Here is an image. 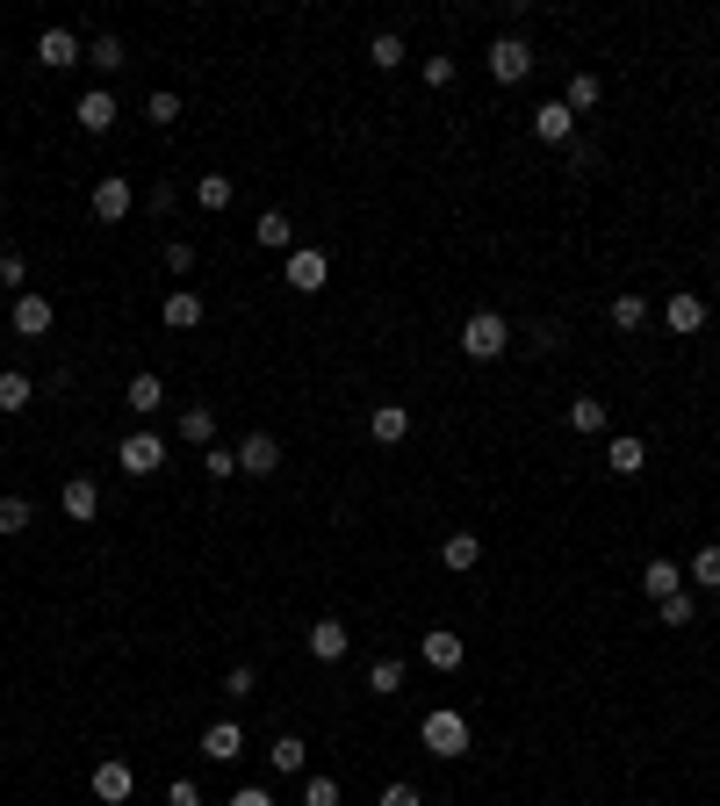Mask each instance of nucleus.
I'll use <instances>...</instances> for the list:
<instances>
[{
    "instance_id": "b1692460",
    "label": "nucleus",
    "mask_w": 720,
    "mask_h": 806,
    "mask_svg": "<svg viewBox=\"0 0 720 806\" xmlns=\"http://www.w3.org/2000/svg\"><path fill=\"white\" fill-rule=\"evenodd\" d=\"M368 66H375V72H396V66H404V36H396V30H375V36H368Z\"/></svg>"
},
{
    "instance_id": "e433bc0d",
    "label": "nucleus",
    "mask_w": 720,
    "mask_h": 806,
    "mask_svg": "<svg viewBox=\"0 0 720 806\" xmlns=\"http://www.w3.org/2000/svg\"><path fill=\"white\" fill-rule=\"evenodd\" d=\"M569 425H577V432H605V404H599V396H577V404H569Z\"/></svg>"
},
{
    "instance_id": "bb28decb",
    "label": "nucleus",
    "mask_w": 720,
    "mask_h": 806,
    "mask_svg": "<svg viewBox=\"0 0 720 806\" xmlns=\"http://www.w3.org/2000/svg\"><path fill=\"white\" fill-rule=\"evenodd\" d=\"M231 195H239L231 173H202V180H195V202H202V209H231Z\"/></svg>"
},
{
    "instance_id": "9b49d317",
    "label": "nucleus",
    "mask_w": 720,
    "mask_h": 806,
    "mask_svg": "<svg viewBox=\"0 0 720 806\" xmlns=\"http://www.w3.org/2000/svg\"><path fill=\"white\" fill-rule=\"evenodd\" d=\"M663 325L677 331V339H692V331H706V295L677 289V295H670V309H663Z\"/></svg>"
},
{
    "instance_id": "1a4fd4ad",
    "label": "nucleus",
    "mask_w": 720,
    "mask_h": 806,
    "mask_svg": "<svg viewBox=\"0 0 720 806\" xmlns=\"http://www.w3.org/2000/svg\"><path fill=\"white\" fill-rule=\"evenodd\" d=\"M86 202H94V217H102V223H123V217H130V180H123V173H102Z\"/></svg>"
},
{
    "instance_id": "423d86ee",
    "label": "nucleus",
    "mask_w": 720,
    "mask_h": 806,
    "mask_svg": "<svg viewBox=\"0 0 720 806\" xmlns=\"http://www.w3.org/2000/svg\"><path fill=\"white\" fill-rule=\"evenodd\" d=\"M58 504H66V518H72V526H86V518H102V482H94V476H66Z\"/></svg>"
},
{
    "instance_id": "f704fd0d",
    "label": "nucleus",
    "mask_w": 720,
    "mask_h": 806,
    "mask_svg": "<svg viewBox=\"0 0 720 806\" xmlns=\"http://www.w3.org/2000/svg\"><path fill=\"white\" fill-rule=\"evenodd\" d=\"M202 476L231 482V476H239V446H202Z\"/></svg>"
},
{
    "instance_id": "49530a36",
    "label": "nucleus",
    "mask_w": 720,
    "mask_h": 806,
    "mask_svg": "<svg viewBox=\"0 0 720 806\" xmlns=\"http://www.w3.org/2000/svg\"><path fill=\"white\" fill-rule=\"evenodd\" d=\"M253 685H259L253 669H231V677H223V699H245V691H253Z\"/></svg>"
},
{
    "instance_id": "dca6fc26",
    "label": "nucleus",
    "mask_w": 720,
    "mask_h": 806,
    "mask_svg": "<svg viewBox=\"0 0 720 806\" xmlns=\"http://www.w3.org/2000/svg\"><path fill=\"white\" fill-rule=\"evenodd\" d=\"M605 468H613V476H641V468H649V446H641L635 432H619V440L605 446Z\"/></svg>"
},
{
    "instance_id": "c85d7f7f",
    "label": "nucleus",
    "mask_w": 720,
    "mask_h": 806,
    "mask_svg": "<svg viewBox=\"0 0 720 806\" xmlns=\"http://www.w3.org/2000/svg\"><path fill=\"white\" fill-rule=\"evenodd\" d=\"M440 562H446V569H476V562H483V540H476V533H446Z\"/></svg>"
},
{
    "instance_id": "ddd939ff",
    "label": "nucleus",
    "mask_w": 720,
    "mask_h": 806,
    "mask_svg": "<svg viewBox=\"0 0 720 806\" xmlns=\"http://www.w3.org/2000/svg\"><path fill=\"white\" fill-rule=\"evenodd\" d=\"M533 138H541V144H569V138H577V116H569L562 102H541V108H533Z\"/></svg>"
},
{
    "instance_id": "f03ea898",
    "label": "nucleus",
    "mask_w": 720,
    "mask_h": 806,
    "mask_svg": "<svg viewBox=\"0 0 720 806\" xmlns=\"http://www.w3.org/2000/svg\"><path fill=\"white\" fill-rule=\"evenodd\" d=\"M418 741H426L432 756H462L468 749V721L454 713V705H440V713H426V727H418Z\"/></svg>"
},
{
    "instance_id": "37998d69",
    "label": "nucleus",
    "mask_w": 720,
    "mask_h": 806,
    "mask_svg": "<svg viewBox=\"0 0 720 806\" xmlns=\"http://www.w3.org/2000/svg\"><path fill=\"white\" fill-rule=\"evenodd\" d=\"M166 267H173V274H188V267H195V245L173 238V245H166Z\"/></svg>"
},
{
    "instance_id": "393cba45",
    "label": "nucleus",
    "mask_w": 720,
    "mask_h": 806,
    "mask_svg": "<svg viewBox=\"0 0 720 806\" xmlns=\"http://www.w3.org/2000/svg\"><path fill=\"white\" fill-rule=\"evenodd\" d=\"M562 108H569V116H583V108H599V72H569V86H562Z\"/></svg>"
},
{
    "instance_id": "cd10ccee",
    "label": "nucleus",
    "mask_w": 720,
    "mask_h": 806,
    "mask_svg": "<svg viewBox=\"0 0 720 806\" xmlns=\"http://www.w3.org/2000/svg\"><path fill=\"white\" fill-rule=\"evenodd\" d=\"M641 325H649V295H635V289L613 295V331H641Z\"/></svg>"
},
{
    "instance_id": "f257e3e1",
    "label": "nucleus",
    "mask_w": 720,
    "mask_h": 806,
    "mask_svg": "<svg viewBox=\"0 0 720 806\" xmlns=\"http://www.w3.org/2000/svg\"><path fill=\"white\" fill-rule=\"evenodd\" d=\"M504 346H512V325H504L498 309H476L462 325V353L468 361H504Z\"/></svg>"
},
{
    "instance_id": "aec40b11",
    "label": "nucleus",
    "mask_w": 720,
    "mask_h": 806,
    "mask_svg": "<svg viewBox=\"0 0 720 806\" xmlns=\"http://www.w3.org/2000/svg\"><path fill=\"white\" fill-rule=\"evenodd\" d=\"M159 317H166V331H195V325H202V295H195V289H173Z\"/></svg>"
},
{
    "instance_id": "5701e85b",
    "label": "nucleus",
    "mask_w": 720,
    "mask_h": 806,
    "mask_svg": "<svg viewBox=\"0 0 720 806\" xmlns=\"http://www.w3.org/2000/svg\"><path fill=\"white\" fill-rule=\"evenodd\" d=\"M181 440H188V446H217V411H209V404H188V411H181Z\"/></svg>"
},
{
    "instance_id": "a19ab883",
    "label": "nucleus",
    "mask_w": 720,
    "mask_h": 806,
    "mask_svg": "<svg viewBox=\"0 0 720 806\" xmlns=\"http://www.w3.org/2000/svg\"><path fill=\"white\" fill-rule=\"evenodd\" d=\"M303 806H339V778H310V785H303Z\"/></svg>"
},
{
    "instance_id": "473e14b6",
    "label": "nucleus",
    "mask_w": 720,
    "mask_h": 806,
    "mask_svg": "<svg viewBox=\"0 0 720 806\" xmlns=\"http://www.w3.org/2000/svg\"><path fill=\"white\" fill-rule=\"evenodd\" d=\"M368 691H375V699H396V691H404V663H396V655H382V663L368 669Z\"/></svg>"
},
{
    "instance_id": "4468645a",
    "label": "nucleus",
    "mask_w": 720,
    "mask_h": 806,
    "mask_svg": "<svg viewBox=\"0 0 720 806\" xmlns=\"http://www.w3.org/2000/svg\"><path fill=\"white\" fill-rule=\"evenodd\" d=\"M239 468H245V476H275V468H281V446L267 440V432H245V440H239Z\"/></svg>"
},
{
    "instance_id": "c9c22d12",
    "label": "nucleus",
    "mask_w": 720,
    "mask_h": 806,
    "mask_svg": "<svg viewBox=\"0 0 720 806\" xmlns=\"http://www.w3.org/2000/svg\"><path fill=\"white\" fill-rule=\"evenodd\" d=\"M144 122H159V130H173V122H181V94H173V86H159L152 102H144Z\"/></svg>"
},
{
    "instance_id": "7ed1b4c3",
    "label": "nucleus",
    "mask_w": 720,
    "mask_h": 806,
    "mask_svg": "<svg viewBox=\"0 0 720 806\" xmlns=\"http://www.w3.org/2000/svg\"><path fill=\"white\" fill-rule=\"evenodd\" d=\"M116 468L123 476H159V468H166V440H159V432H130V440L116 446Z\"/></svg>"
},
{
    "instance_id": "4be33fe9",
    "label": "nucleus",
    "mask_w": 720,
    "mask_h": 806,
    "mask_svg": "<svg viewBox=\"0 0 720 806\" xmlns=\"http://www.w3.org/2000/svg\"><path fill=\"white\" fill-rule=\"evenodd\" d=\"M253 238H259V245H267V253H295V223H289V217H281V209H267V217H259V223H253Z\"/></svg>"
},
{
    "instance_id": "4c0bfd02",
    "label": "nucleus",
    "mask_w": 720,
    "mask_h": 806,
    "mask_svg": "<svg viewBox=\"0 0 720 806\" xmlns=\"http://www.w3.org/2000/svg\"><path fill=\"white\" fill-rule=\"evenodd\" d=\"M655 612H663V627H692V612H699V605H692V591H677V598H663Z\"/></svg>"
},
{
    "instance_id": "ea45409f",
    "label": "nucleus",
    "mask_w": 720,
    "mask_h": 806,
    "mask_svg": "<svg viewBox=\"0 0 720 806\" xmlns=\"http://www.w3.org/2000/svg\"><path fill=\"white\" fill-rule=\"evenodd\" d=\"M22 281H30V259H22V253H0V289L22 295Z\"/></svg>"
},
{
    "instance_id": "f3484780",
    "label": "nucleus",
    "mask_w": 720,
    "mask_h": 806,
    "mask_svg": "<svg viewBox=\"0 0 720 806\" xmlns=\"http://www.w3.org/2000/svg\"><path fill=\"white\" fill-rule=\"evenodd\" d=\"M202 756H209V763H231V756H245V727H239V721H217V727L202 735Z\"/></svg>"
},
{
    "instance_id": "39448f33",
    "label": "nucleus",
    "mask_w": 720,
    "mask_h": 806,
    "mask_svg": "<svg viewBox=\"0 0 720 806\" xmlns=\"http://www.w3.org/2000/svg\"><path fill=\"white\" fill-rule=\"evenodd\" d=\"M332 281V259L317 253V245H295L289 253V289H303V295H317Z\"/></svg>"
},
{
    "instance_id": "9d476101",
    "label": "nucleus",
    "mask_w": 720,
    "mask_h": 806,
    "mask_svg": "<svg viewBox=\"0 0 720 806\" xmlns=\"http://www.w3.org/2000/svg\"><path fill=\"white\" fill-rule=\"evenodd\" d=\"M80 36H72V30H44V36H36V66H51V72H66V66H80Z\"/></svg>"
},
{
    "instance_id": "f8f14e48",
    "label": "nucleus",
    "mask_w": 720,
    "mask_h": 806,
    "mask_svg": "<svg viewBox=\"0 0 720 806\" xmlns=\"http://www.w3.org/2000/svg\"><path fill=\"white\" fill-rule=\"evenodd\" d=\"M51 317H58L51 295H30V289L15 295V331H22V339H44V331H51Z\"/></svg>"
},
{
    "instance_id": "c03bdc74",
    "label": "nucleus",
    "mask_w": 720,
    "mask_h": 806,
    "mask_svg": "<svg viewBox=\"0 0 720 806\" xmlns=\"http://www.w3.org/2000/svg\"><path fill=\"white\" fill-rule=\"evenodd\" d=\"M426 86H454V58H426Z\"/></svg>"
},
{
    "instance_id": "58836bf2",
    "label": "nucleus",
    "mask_w": 720,
    "mask_h": 806,
    "mask_svg": "<svg viewBox=\"0 0 720 806\" xmlns=\"http://www.w3.org/2000/svg\"><path fill=\"white\" fill-rule=\"evenodd\" d=\"M30 498H0V533H22V526H30Z\"/></svg>"
},
{
    "instance_id": "20e7f679",
    "label": "nucleus",
    "mask_w": 720,
    "mask_h": 806,
    "mask_svg": "<svg viewBox=\"0 0 720 806\" xmlns=\"http://www.w3.org/2000/svg\"><path fill=\"white\" fill-rule=\"evenodd\" d=\"M526 72H533V44H526V36H498V44H490V80L519 86Z\"/></svg>"
},
{
    "instance_id": "7c9ffc66",
    "label": "nucleus",
    "mask_w": 720,
    "mask_h": 806,
    "mask_svg": "<svg viewBox=\"0 0 720 806\" xmlns=\"http://www.w3.org/2000/svg\"><path fill=\"white\" fill-rule=\"evenodd\" d=\"M30 396H36V382H30V375H15V367L0 375V411H8V418H15V411H30Z\"/></svg>"
},
{
    "instance_id": "a878e982",
    "label": "nucleus",
    "mask_w": 720,
    "mask_h": 806,
    "mask_svg": "<svg viewBox=\"0 0 720 806\" xmlns=\"http://www.w3.org/2000/svg\"><path fill=\"white\" fill-rule=\"evenodd\" d=\"M685 576H692L699 591H720V540H706V548L692 554V562H685Z\"/></svg>"
},
{
    "instance_id": "72a5a7b5",
    "label": "nucleus",
    "mask_w": 720,
    "mask_h": 806,
    "mask_svg": "<svg viewBox=\"0 0 720 806\" xmlns=\"http://www.w3.org/2000/svg\"><path fill=\"white\" fill-rule=\"evenodd\" d=\"M303 756H310V749H303V735H281L275 749H267V763H275L281 778H295V771H303Z\"/></svg>"
},
{
    "instance_id": "2eb2a0df",
    "label": "nucleus",
    "mask_w": 720,
    "mask_h": 806,
    "mask_svg": "<svg viewBox=\"0 0 720 806\" xmlns=\"http://www.w3.org/2000/svg\"><path fill=\"white\" fill-rule=\"evenodd\" d=\"M418 655H426L432 669H462V655H468V649H462V634H446V627H432V634L418 641Z\"/></svg>"
},
{
    "instance_id": "2f4dec72",
    "label": "nucleus",
    "mask_w": 720,
    "mask_h": 806,
    "mask_svg": "<svg viewBox=\"0 0 720 806\" xmlns=\"http://www.w3.org/2000/svg\"><path fill=\"white\" fill-rule=\"evenodd\" d=\"M86 66H94V72H123V66H130V58H123V36H94V44H86Z\"/></svg>"
},
{
    "instance_id": "412c9836",
    "label": "nucleus",
    "mask_w": 720,
    "mask_h": 806,
    "mask_svg": "<svg viewBox=\"0 0 720 806\" xmlns=\"http://www.w3.org/2000/svg\"><path fill=\"white\" fill-rule=\"evenodd\" d=\"M368 432H375V446H396L404 432H411V411L404 404H375V418H368Z\"/></svg>"
},
{
    "instance_id": "6ab92c4d",
    "label": "nucleus",
    "mask_w": 720,
    "mask_h": 806,
    "mask_svg": "<svg viewBox=\"0 0 720 806\" xmlns=\"http://www.w3.org/2000/svg\"><path fill=\"white\" fill-rule=\"evenodd\" d=\"M346 649H353V634H346L339 619H317V627H310V655H317V663H339Z\"/></svg>"
},
{
    "instance_id": "6e6552de",
    "label": "nucleus",
    "mask_w": 720,
    "mask_h": 806,
    "mask_svg": "<svg viewBox=\"0 0 720 806\" xmlns=\"http://www.w3.org/2000/svg\"><path fill=\"white\" fill-rule=\"evenodd\" d=\"M72 116H80V130H86V138H102V130H116V116H123V108H116V94H108V86H86Z\"/></svg>"
},
{
    "instance_id": "0eeeda50",
    "label": "nucleus",
    "mask_w": 720,
    "mask_h": 806,
    "mask_svg": "<svg viewBox=\"0 0 720 806\" xmlns=\"http://www.w3.org/2000/svg\"><path fill=\"white\" fill-rule=\"evenodd\" d=\"M130 792H138V771H130L123 756H108V763H94V799H102V806H123V799H130Z\"/></svg>"
},
{
    "instance_id": "de8ad7c7",
    "label": "nucleus",
    "mask_w": 720,
    "mask_h": 806,
    "mask_svg": "<svg viewBox=\"0 0 720 806\" xmlns=\"http://www.w3.org/2000/svg\"><path fill=\"white\" fill-rule=\"evenodd\" d=\"M382 806H426V799H418V785H382Z\"/></svg>"
},
{
    "instance_id": "a18cd8bd",
    "label": "nucleus",
    "mask_w": 720,
    "mask_h": 806,
    "mask_svg": "<svg viewBox=\"0 0 720 806\" xmlns=\"http://www.w3.org/2000/svg\"><path fill=\"white\" fill-rule=\"evenodd\" d=\"M223 806H275V792H259V785H239V792H231V799H223Z\"/></svg>"
},
{
    "instance_id": "c756f323",
    "label": "nucleus",
    "mask_w": 720,
    "mask_h": 806,
    "mask_svg": "<svg viewBox=\"0 0 720 806\" xmlns=\"http://www.w3.org/2000/svg\"><path fill=\"white\" fill-rule=\"evenodd\" d=\"M159 404H166V382H159V375H130V411L152 418Z\"/></svg>"
},
{
    "instance_id": "a211bd4d",
    "label": "nucleus",
    "mask_w": 720,
    "mask_h": 806,
    "mask_svg": "<svg viewBox=\"0 0 720 806\" xmlns=\"http://www.w3.org/2000/svg\"><path fill=\"white\" fill-rule=\"evenodd\" d=\"M641 591H649L655 605H663V598H677V591H685V569H677V562H663V554H655V562L641 569Z\"/></svg>"
},
{
    "instance_id": "79ce46f5",
    "label": "nucleus",
    "mask_w": 720,
    "mask_h": 806,
    "mask_svg": "<svg viewBox=\"0 0 720 806\" xmlns=\"http://www.w3.org/2000/svg\"><path fill=\"white\" fill-rule=\"evenodd\" d=\"M166 806H202V785H195V778H173V785H166Z\"/></svg>"
}]
</instances>
